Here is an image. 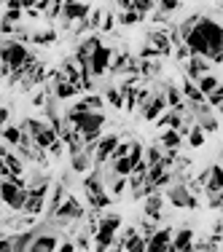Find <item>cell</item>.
Listing matches in <instances>:
<instances>
[{"label":"cell","mask_w":223,"mask_h":252,"mask_svg":"<svg viewBox=\"0 0 223 252\" xmlns=\"http://www.w3.org/2000/svg\"><path fill=\"white\" fill-rule=\"evenodd\" d=\"M0 64H3L8 73H16V70H25V75L38 64V57L27 49V46L16 43L11 38L0 40Z\"/></svg>","instance_id":"cell-1"},{"label":"cell","mask_w":223,"mask_h":252,"mask_svg":"<svg viewBox=\"0 0 223 252\" xmlns=\"http://www.w3.org/2000/svg\"><path fill=\"white\" fill-rule=\"evenodd\" d=\"M194 30L204 38V43H207V49H210L207 62L210 64H221L223 62V27L213 19V16H199Z\"/></svg>","instance_id":"cell-2"},{"label":"cell","mask_w":223,"mask_h":252,"mask_svg":"<svg viewBox=\"0 0 223 252\" xmlns=\"http://www.w3.org/2000/svg\"><path fill=\"white\" fill-rule=\"evenodd\" d=\"M121 225H124L121 215H116V212L102 215V218L97 220V231L92 233V239H94V252H108V250H111L113 242H116V233L121 231Z\"/></svg>","instance_id":"cell-3"},{"label":"cell","mask_w":223,"mask_h":252,"mask_svg":"<svg viewBox=\"0 0 223 252\" xmlns=\"http://www.w3.org/2000/svg\"><path fill=\"white\" fill-rule=\"evenodd\" d=\"M164 201H170L175 209H196L199 207V199L188 190V185H186V180H175L164 188Z\"/></svg>","instance_id":"cell-4"},{"label":"cell","mask_w":223,"mask_h":252,"mask_svg":"<svg viewBox=\"0 0 223 252\" xmlns=\"http://www.w3.org/2000/svg\"><path fill=\"white\" fill-rule=\"evenodd\" d=\"M65 121H68L70 129H75L78 134H92V131H102L105 126V113H65Z\"/></svg>","instance_id":"cell-5"},{"label":"cell","mask_w":223,"mask_h":252,"mask_svg":"<svg viewBox=\"0 0 223 252\" xmlns=\"http://www.w3.org/2000/svg\"><path fill=\"white\" fill-rule=\"evenodd\" d=\"M111 59H113V49L105 43H100L97 49L92 51V57H89V75L102 78L108 73V67H111Z\"/></svg>","instance_id":"cell-6"},{"label":"cell","mask_w":223,"mask_h":252,"mask_svg":"<svg viewBox=\"0 0 223 252\" xmlns=\"http://www.w3.org/2000/svg\"><path fill=\"white\" fill-rule=\"evenodd\" d=\"M118 140H121L118 134H102V137H100L97 148H94V156H92L94 169H102V166H105L108 161H111V156H113V151H116Z\"/></svg>","instance_id":"cell-7"},{"label":"cell","mask_w":223,"mask_h":252,"mask_svg":"<svg viewBox=\"0 0 223 252\" xmlns=\"http://www.w3.org/2000/svg\"><path fill=\"white\" fill-rule=\"evenodd\" d=\"M92 14V5L89 3H62V27L70 30L73 25H78V22H83L86 16Z\"/></svg>","instance_id":"cell-8"},{"label":"cell","mask_w":223,"mask_h":252,"mask_svg":"<svg viewBox=\"0 0 223 252\" xmlns=\"http://www.w3.org/2000/svg\"><path fill=\"white\" fill-rule=\"evenodd\" d=\"M146 46H150L159 57H170L172 54V43H170V32L167 30H148Z\"/></svg>","instance_id":"cell-9"},{"label":"cell","mask_w":223,"mask_h":252,"mask_svg":"<svg viewBox=\"0 0 223 252\" xmlns=\"http://www.w3.org/2000/svg\"><path fill=\"white\" fill-rule=\"evenodd\" d=\"M194 228L191 225H183L178 231H172V242H170V250L172 252H194Z\"/></svg>","instance_id":"cell-10"},{"label":"cell","mask_w":223,"mask_h":252,"mask_svg":"<svg viewBox=\"0 0 223 252\" xmlns=\"http://www.w3.org/2000/svg\"><path fill=\"white\" fill-rule=\"evenodd\" d=\"M172 231L175 228H170V225H159L156 233L146 242V252H167L170 250V242H172Z\"/></svg>","instance_id":"cell-11"},{"label":"cell","mask_w":223,"mask_h":252,"mask_svg":"<svg viewBox=\"0 0 223 252\" xmlns=\"http://www.w3.org/2000/svg\"><path fill=\"white\" fill-rule=\"evenodd\" d=\"M65 199H68V185H65L62 180H59V183H54V185H51V196L46 199V209H43V212H46V220L57 215V209L62 207V201H65Z\"/></svg>","instance_id":"cell-12"},{"label":"cell","mask_w":223,"mask_h":252,"mask_svg":"<svg viewBox=\"0 0 223 252\" xmlns=\"http://www.w3.org/2000/svg\"><path fill=\"white\" fill-rule=\"evenodd\" d=\"M83 193H86V199H97V196L108 193L105 190V183H102V172L100 169H92L86 172V177H83Z\"/></svg>","instance_id":"cell-13"},{"label":"cell","mask_w":223,"mask_h":252,"mask_svg":"<svg viewBox=\"0 0 223 252\" xmlns=\"http://www.w3.org/2000/svg\"><path fill=\"white\" fill-rule=\"evenodd\" d=\"M204 196H213V193H223V169L221 164H210L207 166V180H204Z\"/></svg>","instance_id":"cell-14"},{"label":"cell","mask_w":223,"mask_h":252,"mask_svg":"<svg viewBox=\"0 0 223 252\" xmlns=\"http://www.w3.org/2000/svg\"><path fill=\"white\" fill-rule=\"evenodd\" d=\"M164 110H167L164 92H161V89H159V92H153V94H150L148 105H146V107H143V110H140V116L146 118V121H156V118H159V116H161V113H164Z\"/></svg>","instance_id":"cell-15"},{"label":"cell","mask_w":223,"mask_h":252,"mask_svg":"<svg viewBox=\"0 0 223 252\" xmlns=\"http://www.w3.org/2000/svg\"><path fill=\"white\" fill-rule=\"evenodd\" d=\"M213 73V64L202 57H188L186 59V78L188 81H199L202 75H210Z\"/></svg>","instance_id":"cell-16"},{"label":"cell","mask_w":223,"mask_h":252,"mask_svg":"<svg viewBox=\"0 0 223 252\" xmlns=\"http://www.w3.org/2000/svg\"><path fill=\"white\" fill-rule=\"evenodd\" d=\"M143 212H146V220H153V223L159 225V220L164 218V196L161 193L146 196V207H143Z\"/></svg>","instance_id":"cell-17"},{"label":"cell","mask_w":223,"mask_h":252,"mask_svg":"<svg viewBox=\"0 0 223 252\" xmlns=\"http://www.w3.org/2000/svg\"><path fill=\"white\" fill-rule=\"evenodd\" d=\"M57 244H59L57 233H38L27 252H57Z\"/></svg>","instance_id":"cell-18"},{"label":"cell","mask_w":223,"mask_h":252,"mask_svg":"<svg viewBox=\"0 0 223 252\" xmlns=\"http://www.w3.org/2000/svg\"><path fill=\"white\" fill-rule=\"evenodd\" d=\"M183 116H186V110H164L159 118H156V124H159V129H172V131H178L180 124H183Z\"/></svg>","instance_id":"cell-19"},{"label":"cell","mask_w":223,"mask_h":252,"mask_svg":"<svg viewBox=\"0 0 223 252\" xmlns=\"http://www.w3.org/2000/svg\"><path fill=\"white\" fill-rule=\"evenodd\" d=\"M59 73L65 75V81H68V83H73V86L81 89V70H78V64H75L73 57H65V59H62V64H59Z\"/></svg>","instance_id":"cell-20"},{"label":"cell","mask_w":223,"mask_h":252,"mask_svg":"<svg viewBox=\"0 0 223 252\" xmlns=\"http://www.w3.org/2000/svg\"><path fill=\"white\" fill-rule=\"evenodd\" d=\"M137 75L148 78V81L159 78L161 75V59H137Z\"/></svg>","instance_id":"cell-21"},{"label":"cell","mask_w":223,"mask_h":252,"mask_svg":"<svg viewBox=\"0 0 223 252\" xmlns=\"http://www.w3.org/2000/svg\"><path fill=\"white\" fill-rule=\"evenodd\" d=\"M3 19L11 22V25H22V19H25V3L8 0V3L3 5Z\"/></svg>","instance_id":"cell-22"},{"label":"cell","mask_w":223,"mask_h":252,"mask_svg":"<svg viewBox=\"0 0 223 252\" xmlns=\"http://www.w3.org/2000/svg\"><path fill=\"white\" fill-rule=\"evenodd\" d=\"M156 145H159L161 151H175V153H178L180 145H183V137H180L178 131H172V129H164L159 134V142H156Z\"/></svg>","instance_id":"cell-23"},{"label":"cell","mask_w":223,"mask_h":252,"mask_svg":"<svg viewBox=\"0 0 223 252\" xmlns=\"http://www.w3.org/2000/svg\"><path fill=\"white\" fill-rule=\"evenodd\" d=\"M94 164H92V156L89 153H75L70 156V172H75V175H86V172H92Z\"/></svg>","instance_id":"cell-24"},{"label":"cell","mask_w":223,"mask_h":252,"mask_svg":"<svg viewBox=\"0 0 223 252\" xmlns=\"http://www.w3.org/2000/svg\"><path fill=\"white\" fill-rule=\"evenodd\" d=\"M75 94H81V89L73 86V83H68V81H59V83H54L51 86V97L54 99H73Z\"/></svg>","instance_id":"cell-25"},{"label":"cell","mask_w":223,"mask_h":252,"mask_svg":"<svg viewBox=\"0 0 223 252\" xmlns=\"http://www.w3.org/2000/svg\"><path fill=\"white\" fill-rule=\"evenodd\" d=\"M0 142H3L8 151H11V148H16L22 142V129H19V126H14V124H8L3 131H0Z\"/></svg>","instance_id":"cell-26"},{"label":"cell","mask_w":223,"mask_h":252,"mask_svg":"<svg viewBox=\"0 0 223 252\" xmlns=\"http://www.w3.org/2000/svg\"><path fill=\"white\" fill-rule=\"evenodd\" d=\"M194 86L199 89V94H202V97H207V94H213L215 89L221 86V78L215 75V73H210V75H202L199 81H194Z\"/></svg>","instance_id":"cell-27"},{"label":"cell","mask_w":223,"mask_h":252,"mask_svg":"<svg viewBox=\"0 0 223 252\" xmlns=\"http://www.w3.org/2000/svg\"><path fill=\"white\" fill-rule=\"evenodd\" d=\"M3 161H5V169H8L11 177H25V161H22L14 151H8V156H5Z\"/></svg>","instance_id":"cell-28"},{"label":"cell","mask_w":223,"mask_h":252,"mask_svg":"<svg viewBox=\"0 0 223 252\" xmlns=\"http://www.w3.org/2000/svg\"><path fill=\"white\" fill-rule=\"evenodd\" d=\"M30 43H35V46H51V43H57V30H54V27L38 30V32L30 35Z\"/></svg>","instance_id":"cell-29"},{"label":"cell","mask_w":223,"mask_h":252,"mask_svg":"<svg viewBox=\"0 0 223 252\" xmlns=\"http://www.w3.org/2000/svg\"><path fill=\"white\" fill-rule=\"evenodd\" d=\"M186 140H188V145H191V148H202V145H204V140H207V134H204V131L194 124V126L188 129V134H186Z\"/></svg>","instance_id":"cell-30"},{"label":"cell","mask_w":223,"mask_h":252,"mask_svg":"<svg viewBox=\"0 0 223 252\" xmlns=\"http://www.w3.org/2000/svg\"><path fill=\"white\" fill-rule=\"evenodd\" d=\"M102 102H111V107H116V110H121V107H124L121 92H118L116 86H108L105 89V97H102Z\"/></svg>","instance_id":"cell-31"},{"label":"cell","mask_w":223,"mask_h":252,"mask_svg":"<svg viewBox=\"0 0 223 252\" xmlns=\"http://www.w3.org/2000/svg\"><path fill=\"white\" fill-rule=\"evenodd\" d=\"M116 22H118V25H124V27H132V25H140L143 16H140V14H135L132 8H126V11H121V14L116 16Z\"/></svg>","instance_id":"cell-32"},{"label":"cell","mask_w":223,"mask_h":252,"mask_svg":"<svg viewBox=\"0 0 223 252\" xmlns=\"http://www.w3.org/2000/svg\"><path fill=\"white\" fill-rule=\"evenodd\" d=\"M161 156H164V151H161L159 145H150V148L143 151V161H146L148 166H153V164H159V161H161Z\"/></svg>","instance_id":"cell-33"},{"label":"cell","mask_w":223,"mask_h":252,"mask_svg":"<svg viewBox=\"0 0 223 252\" xmlns=\"http://www.w3.org/2000/svg\"><path fill=\"white\" fill-rule=\"evenodd\" d=\"M124 190H126V177H116L111 185H108V196H111V199L124 196Z\"/></svg>","instance_id":"cell-34"},{"label":"cell","mask_w":223,"mask_h":252,"mask_svg":"<svg viewBox=\"0 0 223 252\" xmlns=\"http://www.w3.org/2000/svg\"><path fill=\"white\" fill-rule=\"evenodd\" d=\"M183 8V3H178V0H164V3H156V11L159 14H164L167 19H170V14H175V11Z\"/></svg>","instance_id":"cell-35"},{"label":"cell","mask_w":223,"mask_h":252,"mask_svg":"<svg viewBox=\"0 0 223 252\" xmlns=\"http://www.w3.org/2000/svg\"><path fill=\"white\" fill-rule=\"evenodd\" d=\"M143 151H146V145H143V142H137V140L132 142V148H129V156H126V158L132 161V169H135V166L143 161Z\"/></svg>","instance_id":"cell-36"},{"label":"cell","mask_w":223,"mask_h":252,"mask_svg":"<svg viewBox=\"0 0 223 252\" xmlns=\"http://www.w3.org/2000/svg\"><path fill=\"white\" fill-rule=\"evenodd\" d=\"M102 14H105V11H102V8H92V14L86 16V25H89V30H92V32H100V25H102Z\"/></svg>","instance_id":"cell-37"},{"label":"cell","mask_w":223,"mask_h":252,"mask_svg":"<svg viewBox=\"0 0 223 252\" xmlns=\"http://www.w3.org/2000/svg\"><path fill=\"white\" fill-rule=\"evenodd\" d=\"M124 252H146V239L137 233V236H132L129 242L124 244Z\"/></svg>","instance_id":"cell-38"},{"label":"cell","mask_w":223,"mask_h":252,"mask_svg":"<svg viewBox=\"0 0 223 252\" xmlns=\"http://www.w3.org/2000/svg\"><path fill=\"white\" fill-rule=\"evenodd\" d=\"M221 102H223V86H218L213 94H207V97H204V105H207V107H213V110H218V107H221Z\"/></svg>","instance_id":"cell-39"},{"label":"cell","mask_w":223,"mask_h":252,"mask_svg":"<svg viewBox=\"0 0 223 252\" xmlns=\"http://www.w3.org/2000/svg\"><path fill=\"white\" fill-rule=\"evenodd\" d=\"M113 27H116V14H111V11H105V14H102L100 32H113Z\"/></svg>","instance_id":"cell-40"},{"label":"cell","mask_w":223,"mask_h":252,"mask_svg":"<svg viewBox=\"0 0 223 252\" xmlns=\"http://www.w3.org/2000/svg\"><path fill=\"white\" fill-rule=\"evenodd\" d=\"M75 250H81V252H86L89 247H92V236H89V233L86 231H81V233H78V236H75Z\"/></svg>","instance_id":"cell-41"},{"label":"cell","mask_w":223,"mask_h":252,"mask_svg":"<svg viewBox=\"0 0 223 252\" xmlns=\"http://www.w3.org/2000/svg\"><path fill=\"white\" fill-rule=\"evenodd\" d=\"M129 148H132V142H124V140H118V145H116V151H113L111 161H116V158H126V156H129Z\"/></svg>","instance_id":"cell-42"},{"label":"cell","mask_w":223,"mask_h":252,"mask_svg":"<svg viewBox=\"0 0 223 252\" xmlns=\"http://www.w3.org/2000/svg\"><path fill=\"white\" fill-rule=\"evenodd\" d=\"M46 19L49 22H57L59 16H62V3H49V8H46Z\"/></svg>","instance_id":"cell-43"},{"label":"cell","mask_w":223,"mask_h":252,"mask_svg":"<svg viewBox=\"0 0 223 252\" xmlns=\"http://www.w3.org/2000/svg\"><path fill=\"white\" fill-rule=\"evenodd\" d=\"M150 94H153V92H150V89H146V86H140V89H137V110H143V107L148 105Z\"/></svg>","instance_id":"cell-44"},{"label":"cell","mask_w":223,"mask_h":252,"mask_svg":"<svg viewBox=\"0 0 223 252\" xmlns=\"http://www.w3.org/2000/svg\"><path fill=\"white\" fill-rule=\"evenodd\" d=\"M62 153H65V142L62 140H57L49 151H46V156H51V158H62Z\"/></svg>","instance_id":"cell-45"},{"label":"cell","mask_w":223,"mask_h":252,"mask_svg":"<svg viewBox=\"0 0 223 252\" xmlns=\"http://www.w3.org/2000/svg\"><path fill=\"white\" fill-rule=\"evenodd\" d=\"M172 51H175V59H178V62H186V59L191 57V54H188V49H186L183 43H180V46H175Z\"/></svg>","instance_id":"cell-46"},{"label":"cell","mask_w":223,"mask_h":252,"mask_svg":"<svg viewBox=\"0 0 223 252\" xmlns=\"http://www.w3.org/2000/svg\"><path fill=\"white\" fill-rule=\"evenodd\" d=\"M221 204H223V193L207 196V207H210V209H221Z\"/></svg>","instance_id":"cell-47"},{"label":"cell","mask_w":223,"mask_h":252,"mask_svg":"<svg viewBox=\"0 0 223 252\" xmlns=\"http://www.w3.org/2000/svg\"><path fill=\"white\" fill-rule=\"evenodd\" d=\"M57 252H78V250H75V244L70 242V239H65V242L57 244Z\"/></svg>","instance_id":"cell-48"},{"label":"cell","mask_w":223,"mask_h":252,"mask_svg":"<svg viewBox=\"0 0 223 252\" xmlns=\"http://www.w3.org/2000/svg\"><path fill=\"white\" fill-rule=\"evenodd\" d=\"M46 99H49V92H38V94L33 97V105H35V107H43Z\"/></svg>","instance_id":"cell-49"},{"label":"cell","mask_w":223,"mask_h":252,"mask_svg":"<svg viewBox=\"0 0 223 252\" xmlns=\"http://www.w3.org/2000/svg\"><path fill=\"white\" fill-rule=\"evenodd\" d=\"M8 118H11V110H8V107H0V131L8 126Z\"/></svg>","instance_id":"cell-50"},{"label":"cell","mask_w":223,"mask_h":252,"mask_svg":"<svg viewBox=\"0 0 223 252\" xmlns=\"http://www.w3.org/2000/svg\"><path fill=\"white\" fill-rule=\"evenodd\" d=\"M0 252H11V239L8 236L0 239Z\"/></svg>","instance_id":"cell-51"},{"label":"cell","mask_w":223,"mask_h":252,"mask_svg":"<svg viewBox=\"0 0 223 252\" xmlns=\"http://www.w3.org/2000/svg\"><path fill=\"white\" fill-rule=\"evenodd\" d=\"M11 175H8V169H5V161L0 158V180H8Z\"/></svg>","instance_id":"cell-52"},{"label":"cell","mask_w":223,"mask_h":252,"mask_svg":"<svg viewBox=\"0 0 223 252\" xmlns=\"http://www.w3.org/2000/svg\"><path fill=\"white\" fill-rule=\"evenodd\" d=\"M0 209H3V201H0Z\"/></svg>","instance_id":"cell-53"},{"label":"cell","mask_w":223,"mask_h":252,"mask_svg":"<svg viewBox=\"0 0 223 252\" xmlns=\"http://www.w3.org/2000/svg\"><path fill=\"white\" fill-rule=\"evenodd\" d=\"M167 252H172V250H167Z\"/></svg>","instance_id":"cell-54"}]
</instances>
